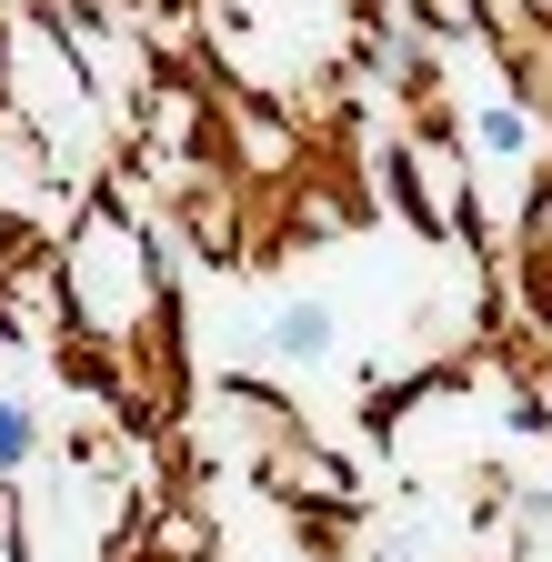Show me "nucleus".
<instances>
[{
  "label": "nucleus",
  "mask_w": 552,
  "mask_h": 562,
  "mask_svg": "<svg viewBox=\"0 0 552 562\" xmlns=\"http://www.w3.org/2000/svg\"><path fill=\"white\" fill-rule=\"evenodd\" d=\"M482 140H493V151H522V111H482Z\"/></svg>",
  "instance_id": "obj_1"
},
{
  "label": "nucleus",
  "mask_w": 552,
  "mask_h": 562,
  "mask_svg": "<svg viewBox=\"0 0 552 562\" xmlns=\"http://www.w3.org/2000/svg\"><path fill=\"white\" fill-rule=\"evenodd\" d=\"M21 442H31V422H21V412H11V402H0V462H11V452H21Z\"/></svg>",
  "instance_id": "obj_2"
}]
</instances>
